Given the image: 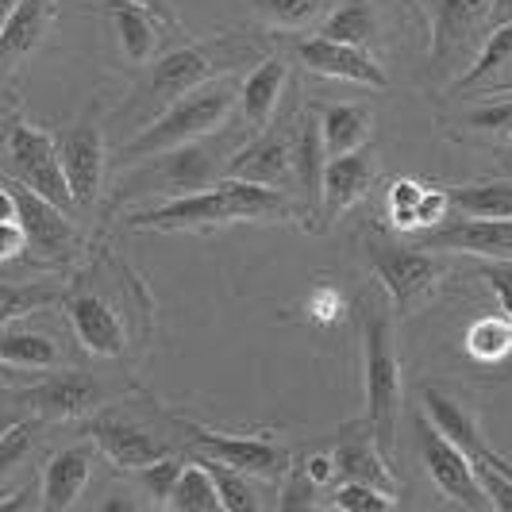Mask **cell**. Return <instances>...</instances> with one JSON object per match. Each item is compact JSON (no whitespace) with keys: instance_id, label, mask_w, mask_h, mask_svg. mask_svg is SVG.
Here are the masks:
<instances>
[{"instance_id":"4","label":"cell","mask_w":512,"mask_h":512,"mask_svg":"<svg viewBox=\"0 0 512 512\" xmlns=\"http://www.w3.org/2000/svg\"><path fill=\"white\" fill-rule=\"evenodd\" d=\"M81 436L93 439L104 459L124 474H135L158 459L189 451L185 432H181V412L162 409L154 397L139 389L89 412L81 420Z\"/></svg>"},{"instance_id":"3","label":"cell","mask_w":512,"mask_h":512,"mask_svg":"<svg viewBox=\"0 0 512 512\" xmlns=\"http://www.w3.org/2000/svg\"><path fill=\"white\" fill-rule=\"evenodd\" d=\"M247 139L251 135L235 120L231 128H224L220 135H208L201 143L174 147V151L151 154L143 162H131V166L120 170V181H116L112 201H108V216H116L131 201H166V197L201 193V189L220 185V178L228 174L231 154L239 151Z\"/></svg>"},{"instance_id":"6","label":"cell","mask_w":512,"mask_h":512,"mask_svg":"<svg viewBox=\"0 0 512 512\" xmlns=\"http://www.w3.org/2000/svg\"><path fill=\"white\" fill-rule=\"evenodd\" d=\"M235 112H239V77H216L201 85L197 93L181 97L174 108H166L154 124H147L143 131H135L128 143H120L112 162L124 170L131 162H143L151 154L174 151V147H189V143H201L208 135H220L224 128L235 124Z\"/></svg>"},{"instance_id":"32","label":"cell","mask_w":512,"mask_h":512,"mask_svg":"<svg viewBox=\"0 0 512 512\" xmlns=\"http://www.w3.org/2000/svg\"><path fill=\"white\" fill-rule=\"evenodd\" d=\"M447 197L459 216H482V220L512 216V178L459 181V185H447Z\"/></svg>"},{"instance_id":"42","label":"cell","mask_w":512,"mask_h":512,"mask_svg":"<svg viewBox=\"0 0 512 512\" xmlns=\"http://www.w3.org/2000/svg\"><path fill=\"white\" fill-rule=\"evenodd\" d=\"M478 278L493 289V297L501 301V312H509L512 316V262H493V258H482Z\"/></svg>"},{"instance_id":"7","label":"cell","mask_w":512,"mask_h":512,"mask_svg":"<svg viewBox=\"0 0 512 512\" xmlns=\"http://www.w3.org/2000/svg\"><path fill=\"white\" fill-rule=\"evenodd\" d=\"M362 251L370 262V274L378 278L382 293L393 301V312L401 320L416 316L424 305H432L443 278L451 274L447 258L436 247H424L416 235H401L382 224H362Z\"/></svg>"},{"instance_id":"40","label":"cell","mask_w":512,"mask_h":512,"mask_svg":"<svg viewBox=\"0 0 512 512\" xmlns=\"http://www.w3.org/2000/svg\"><path fill=\"white\" fill-rule=\"evenodd\" d=\"M320 493H324V486L308 474L301 455H297V459H293V470L285 474V482L274 501H278V509H312V505H320Z\"/></svg>"},{"instance_id":"13","label":"cell","mask_w":512,"mask_h":512,"mask_svg":"<svg viewBox=\"0 0 512 512\" xmlns=\"http://www.w3.org/2000/svg\"><path fill=\"white\" fill-rule=\"evenodd\" d=\"M301 93H293V101L282 104V112L274 116V124L255 131L239 151L231 154L228 174L224 178L262 181V185H278L289 189L293 185V170H297V131H301Z\"/></svg>"},{"instance_id":"19","label":"cell","mask_w":512,"mask_h":512,"mask_svg":"<svg viewBox=\"0 0 512 512\" xmlns=\"http://www.w3.org/2000/svg\"><path fill=\"white\" fill-rule=\"evenodd\" d=\"M293 89V54H262L247 74L239 77V112L235 120L243 124L247 135L274 124L282 112L285 93Z\"/></svg>"},{"instance_id":"16","label":"cell","mask_w":512,"mask_h":512,"mask_svg":"<svg viewBox=\"0 0 512 512\" xmlns=\"http://www.w3.org/2000/svg\"><path fill=\"white\" fill-rule=\"evenodd\" d=\"M412 436H416V455L424 462L428 478L436 482V489L451 505H462V509L474 512L493 509V501L486 497V489H482L478 474H474V462L466 459V451H462L459 443H451L439 432L428 412H420L412 420Z\"/></svg>"},{"instance_id":"25","label":"cell","mask_w":512,"mask_h":512,"mask_svg":"<svg viewBox=\"0 0 512 512\" xmlns=\"http://www.w3.org/2000/svg\"><path fill=\"white\" fill-rule=\"evenodd\" d=\"M93 12L104 16L112 31H116V43L128 66H151L154 54H158V39H162V20L154 16L151 8L135 4V0H97Z\"/></svg>"},{"instance_id":"24","label":"cell","mask_w":512,"mask_h":512,"mask_svg":"<svg viewBox=\"0 0 512 512\" xmlns=\"http://www.w3.org/2000/svg\"><path fill=\"white\" fill-rule=\"evenodd\" d=\"M512 89V24L489 27L486 43L478 47L474 62L462 70L447 97H489Z\"/></svg>"},{"instance_id":"15","label":"cell","mask_w":512,"mask_h":512,"mask_svg":"<svg viewBox=\"0 0 512 512\" xmlns=\"http://www.w3.org/2000/svg\"><path fill=\"white\" fill-rule=\"evenodd\" d=\"M62 162H66V178L74 189L77 212H93L101 205L104 178H108V128H104L101 101L85 104V112L62 135Z\"/></svg>"},{"instance_id":"11","label":"cell","mask_w":512,"mask_h":512,"mask_svg":"<svg viewBox=\"0 0 512 512\" xmlns=\"http://www.w3.org/2000/svg\"><path fill=\"white\" fill-rule=\"evenodd\" d=\"M135 393L131 378H116V374H101V370H47L39 382H31L24 393H16V401L27 412L43 416L47 424H81L89 412L101 405Z\"/></svg>"},{"instance_id":"28","label":"cell","mask_w":512,"mask_h":512,"mask_svg":"<svg viewBox=\"0 0 512 512\" xmlns=\"http://www.w3.org/2000/svg\"><path fill=\"white\" fill-rule=\"evenodd\" d=\"M0 359H4V370L16 374V370H27V374H47V370H58L66 366V347L62 339L47 328H31V320L20 324H4V343H0Z\"/></svg>"},{"instance_id":"44","label":"cell","mask_w":512,"mask_h":512,"mask_svg":"<svg viewBox=\"0 0 512 512\" xmlns=\"http://www.w3.org/2000/svg\"><path fill=\"white\" fill-rule=\"evenodd\" d=\"M308 312H312L316 324H332L335 316H339V297H335V293H316V297L308 301Z\"/></svg>"},{"instance_id":"26","label":"cell","mask_w":512,"mask_h":512,"mask_svg":"<svg viewBox=\"0 0 512 512\" xmlns=\"http://www.w3.org/2000/svg\"><path fill=\"white\" fill-rule=\"evenodd\" d=\"M443 135L451 143L489 147L493 154H501L512 143V93H497L493 101L462 108L455 116H443Z\"/></svg>"},{"instance_id":"35","label":"cell","mask_w":512,"mask_h":512,"mask_svg":"<svg viewBox=\"0 0 512 512\" xmlns=\"http://www.w3.org/2000/svg\"><path fill=\"white\" fill-rule=\"evenodd\" d=\"M197 459L212 470V478H216V486H220V497H224V509L251 512V509H262V505H266V497L258 493V486H262L258 478L243 474V470H235V466H228V462L212 459V455H197Z\"/></svg>"},{"instance_id":"34","label":"cell","mask_w":512,"mask_h":512,"mask_svg":"<svg viewBox=\"0 0 512 512\" xmlns=\"http://www.w3.org/2000/svg\"><path fill=\"white\" fill-rule=\"evenodd\" d=\"M170 509H178V512H216V509H224L220 486H216L212 470H208L197 455L185 462L178 486H174V493H170Z\"/></svg>"},{"instance_id":"17","label":"cell","mask_w":512,"mask_h":512,"mask_svg":"<svg viewBox=\"0 0 512 512\" xmlns=\"http://www.w3.org/2000/svg\"><path fill=\"white\" fill-rule=\"evenodd\" d=\"M285 54H293V62H301L308 74L328 77V81L366 85V89H382V93L393 85L374 51H362V47H351V43L328 39L320 31L289 35L285 39Z\"/></svg>"},{"instance_id":"22","label":"cell","mask_w":512,"mask_h":512,"mask_svg":"<svg viewBox=\"0 0 512 512\" xmlns=\"http://www.w3.org/2000/svg\"><path fill=\"white\" fill-rule=\"evenodd\" d=\"M378 181V154L370 147L347 154H332L324 166V205H320V231L332 228L343 212L366 201Z\"/></svg>"},{"instance_id":"31","label":"cell","mask_w":512,"mask_h":512,"mask_svg":"<svg viewBox=\"0 0 512 512\" xmlns=\"http://www.w3.org/2000/svg\"><path fill=\"white\" fill-rule=\"evenodd\" d=\"M335 0H247V12L258 27L278 35H305L332 12Z\"/></svg>"},{"instance_id":"9","label":"cell","mask_w":512,"mask_h":512,"mask_svg":"<svg viewBox=\"0 0 512 512\" xmlns=\"http://www.w3.org/2000/svg\"><path fill=\"white\" fill-rule=\"evenodd\" d=\"M493 27V0H432V43H428V66L420 81L451 89L462 74V62L474 58Z\"/></svg>"},{"instance_id":"46","label":"cell","mask_w":512,"mask_h":512,"mask_svg":"<svg viewBox=\"0 0 512 512\" xmlns=\"http://www.w3.org/2000/svg\"><path fill=\"white\" fill-rule=\"evenodd\" d=\"M512 24V0H493V27Z\"/></svg>"},{"instance_id":"38","label":"cell","mask_w":512,"mask_h":512,"mask_svg":"<svg viewBox=\"0 0 512 512\" xmlns=\"http://www.w3.org/2000/svg\"><path fill=\"white\" fill-rule=\"evenodd\" d=\"M424 189L428 185H420V181L412 178L389 181V189H385V212H389V228L397 231V235H416V205H420Z\"/></svg>"},{"instance_id":"2","label":"cell","mask_w":512,"mask_h":512,"mask_svg":"<svg viewBox=\"0 0 512 512\" xmlns=\"http://www.w3.org/2000/svg\"><path fill=\"white\" fill-rule=\"evenodd\" d=\"M258 58H262L258 39L247 31H220L212 39L181 43L162 58H154L151 66H143V74L135 77L131 93L116 112V124L135 135L147 124H154L166 108H174L181 97L197 93L201 85L216 81V77H228L235 70L255 66Z\"/></svg>"},{"instance_id":"12","label":"cell","mask_w":512,"mask_h":512,"mask_svg":"<svg viewBox=\"0 0 512 512\" xmlns=\"http://www.w3.org/2000/svg\"><path fill=\"white\" fill-rule=\"evenodd\" d=\"M181 432L193 455H212V459L228 462L235 470L258 478L262 486H282L285 474L293 470L297 451L278 443L274 432H255V436H228V432H216L205 428L201 420H189L181 416Z\"/></svg>"},{"instance_id":"33","label":"cell","mask_w":512,"mask_h":512,"mask_svg":"<svg viewBox=\"0 0 512 512\" xmlns=\"http://www.w3.org/2000/svg\"><path fill=\"white\" fill-rule=\"evenodd\" d=\"M462 351L474 366H501V362H512V316L501 312V316H478L466 335H462Z\"/></svg>"},{"instance_id":"21","label":"cell","mask_w":512,"mask_h":512,"mask_svg":"<svg viewBox=\"0 0 512 512\" xmlns=\"http://www.w3.org/2000/svg\"><path fill=\"white\" fill-rule=\"evenodd\" d=\"M97 455L101 447L93 439L85 443H70L62 451H54L43 474H39V509L43 512H66L81 501V493L93 482L97 470Z\"/></svg>"},{"instance_id":"43","label":"cell","mask_w":512,"mask_h":512,"mask_svg":"<svg viewBox=\"0 0 512 512\" xmlns=\"http://www.w3.org/2000/svg\"><path fill=\"white\" fill-rule=\"evenodd\" d=\"M31 251V239H27V228L20 224L16 212H4V228H0V262H16V258Z\"/></svg>"},{"instance_id":"30","label":"cell","mask_w":512,"mask_h":512,"mask_svg":"<svg viewBox=\"0 0 512 512\" xmlns=\"http://www.w3.org/2000/svg\"><path fill=\"white\" fill-rule=\"evenodd\" d=\"M316 31L328 39H339V43L362 47V51H378L385 39L382 8H378V0H335L332 12L320 20Z\"/></svg>"},{"instance_id":"27","label":"cell","mask_w":512,"mask_h":512,"mask_svg":"<svg viewBox=\"0 0 512 512\" xmlns=\"http://www.w3.org/2000/svg\"><path fill=\"white\" fill-rule=\"evenodd\" d=\"M332 451H335V462H339V482H374V486L401 493L393 462L385 459V451L374 443L370 428L362 420L335 436Z\"/></svg>"},{"instance_id":"29","label":"cell","mask_w":512,"mask_h":512,"mask_svg":"<svg viewBox=\"0 0 512 512\" xmlns=\"http://www.w3.org/2000/svg\"><path fill=\"white\" fill-rule=\"evenodd\" d=\"M308 104L316 112V124H320V135H324L328 158L370 147V135H374V108L370 104H355V101L347 104L308 101Z\"/></svg>"},{"instance_id":"10","label":"cell","mask_w":512,"mask_h":512,"mask_svg":"<svg viewBox=\"0 0 512 512\" xmlns=\"http://www.w3.org/2000/svg\"><path fill=\"white\" fill-rule=\"evenodd\" d=\"M424 412L432 416V424H436L443 436L451 439V443H459L462 451H466V459L474 462V474H478V482L486 489V497L493 501V509H512V459L505 455H497L493 447L486 443L482 436V428H478V416L474 409L455 397V393H447L443 385H424Z\"/></svg>"},{"instance_id":"23","label":"cell","mask_w":512,"mask_h":512,"mask_svg":"<svg viewBox=\"0 0 512 512\" xmlns=\"http://www.w3.org/2000/svg\"><path fill=\"white\" fill-rule=\"evenodd\" d=\"M424 247H436L443 255H474L493 262H512V216L509 220H482V216H459L455 224L416 235Z\"/></svg>"},{"instance_id":"41","label":"cell","mask_w":512,"mask_h":512,"mask_svg":"<svg viewBox=\"0 0 512 512\" xmlns=\"http://www.w3.org/2000/svg\"><path fill=\"white\" fill-rule=\"evenodd\" d=\"M397 501H401V493L374 486V482H343L332 489L335 509H393Z\"/></svg>"},{"instance_id":"20","label":"cell","mask_w":512,"mask_h":512,"mask_svg":"<svg viewBox=\"0 0 512 512\" xmlns=\"http://www.w3.org/2000/svg\"><path fill=\"white\" fill-rule=\"evenodd\" d=\"M58 16H62V0H16L4 8V31H0L4 81H12L27 58L51 39Z\"/></svg>"},{"instance_id":"47","label":"cell","mask_w":512,"mask_h":512,"mask_svg":"<svg viewBox=\"0 0 512 512\" xmlns=\"http://www.w3.org/2000/svg\"><path fill=\"white\" fill-rule=\"evenodd\" d=\"M405 4V12H409L412 20H424V8H420V0H401Z\"/></svg>"},{"instance_id":"45","label":"cell","mask_w":512,"mask_h":512,"mask_svg":"<svg viewBox=\"0 0 512 512\" xmlns=\"http://www.w3.org/2000/svg\"><path fill=\"white\" fill-rule=\"evenodd\" d=\"M135 4L151 8L154 16L166 24V31H181V16H178V8H174V0H135Z\"/></svg>"},{"instance_id":"48","label":"cell","mask_w":512,"mask_h":512,"mask_svg":"<svg viewBox=\"0 0 512 512\" xmlns=\"http://www.w3.org/2000/svg\"><path fill=\"white\" fill-rule=\"evenodd\" d=\"M497 162H501V170H509V174H512V143L501 154H497Z\"/></svg>"},{"instance_id":"36","label":"cell","mask_w":512,"mask_h":512,"mask_svg":"<svg viewBox=\"0 0 512 512\" xmlns=\"http://www.w3.org/2000/svg\"><path fill=\"white\" fill-rule=\"evenodd\" d=\"M181 470H185V455H170V459H158L143 470H135L131 486L139 493V501H147L154 509H170V493L178 486Z\"/></svg>"},{"instance_id":"8","label":"cell","mask_w":512,"mask_h":512,"mask_svg":"<svg viewBox=\"0 0 512 512\" xmlns=\"http://www.w3.org/2000/svg\"><path fill=\"white\" fill-rule=\"evenodd\" d=\"M4 174L31 185L54 205L77 212L66 162H62V143L51 131L31 124V116H24V108L12 97H8V112H4Z\"/></svg>"},{"instance_id":"39","label":"cell","mask_w":512,"mask_h":512,"mask_svg":"<svg viewBox=\"0 0 512 512\" xmlns=\"http://www.w3.org/2000/svg\"><path fill=\"white\" fill-rule=\"evenodd\" d=\"M66 285H4V324L20 320L24 312H39V308L62 301Z\"/></svg>"},{"instance_id":"5","label":"cell","mask_w":512,"mask_h":512,"mask_svg":"<svg viewBox=\"0 0 512 512\" xmlns=\"http://www.w3.org/2000/svg\"><path fill=\"white\" fill-rule=\"evenodd\" d=\"M362 339V385H366V416L374 443L385 459L397 462V432H401V409H405V385H401V359L393 343V316L378 293H359L355 301Z\"/></svg>"},{"instance_id":"18","label":"cell","mask_w":512,"mask_h":512,"mask_svg":"<svg viewBox=\"0 0 512 512\" xmlns=\"http://www.w3.org/2000/svg\"><path fill=\"white\" fill-rule=\"evenodd\" d=\"M228 224H239V212L224 193V185L166 197V201H154V205L124 216L128 231H212L228 228Z\"/></svg>"},{"instance_id":"14","label":"cell","mask_w":512,"mask_h":512,"mask_svg":"<svg viewBox=\"0 0 512 512\" xmlns=\"http://www.w3.org/2000/svg\"><path fill=\"white\" fill-rule=\"evenodd\" d=\"M0 193H4V212H16L20 224L27 228L31 251L47 266H70L81 251V231L74 224V212L47 201L43 193H35L31 185L16 178H0Z\"/></svg>"},{"instance_id":"1","label":"cell","mask_w":512,"mask_h":512,"mask_svg":"<svg viewBox=\"0 0 512 512\" xmlns=\"http://www.w3.org/2000/svg\"><path fill=\"white\" fill-rule=\"evenodd\" d=\"M104 266H108V255L89 262V270L74 274L58 305L85 355L124 362L151 328V297L139 278H131L124 262H116V270H104Z\"/></svg>"},{"instance_id":"37","label":"cell","mask_w":512,"mask_h":512,"mask_svg":"<svg viewBox=\"0 0 512 512\" xmlns=\"http://www.w3.org/2000/svg\"><path fill=\"white\" fill-rule=\"evenodd\" d=\"M47 428V420L43 416H24V420H8V428H4V439H0V482H8L12 474H16V466L35 451V443H39V432Z\"/></svg>"}]
</instances>
